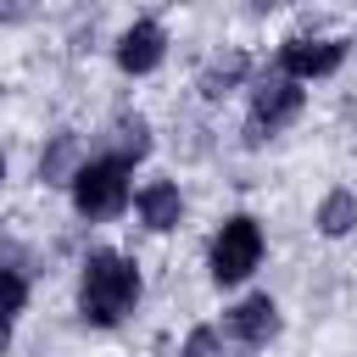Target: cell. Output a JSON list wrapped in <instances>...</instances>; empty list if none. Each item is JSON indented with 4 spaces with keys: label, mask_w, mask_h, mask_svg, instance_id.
<instances>
[{
    "label": "cell",
    "mask_w": 357,
    "mask_h": 357,
    "mask_svg": "<svg viewBox=\"0 0 357 357\" xmlns=\"http://www.w3.org/2000/svg\"><path fill=\"white\" fill-rule=\"evenodd\" d=\"M139 301V268L117 251H89L84 279H78V307L95 329H112L123 312H134Z\"/></svg>",
    "instance_id": "6da1fadb"
},
{
    "label": "cell",
    "mask_w": 357,
    "mask_h": 357,
    "mask_svg": "<svg viewBox=\"0 0 357 357\" xmlns=\"http://www.w3.org/2000/svg\"><path fill=\"white\" fill-rule=\"evenodd\" d=\"M73 206L84 218H117L128 206V162L123 156H95L73 173Z\"/></svg>",
    "instance_id": "7a4b0ae2"
},
{
    "label": "cell",
    "mask_w": 357,
    "mask_h": 357,
    "mask_svg": "<svg viewBox=\"0 0 357 357\" xmlns=\"http://www.w3.org/2000/svg\"><path fill=\"white\" fill-rule=\"evenodd\" d=\"M262 262V229L257 218H229L212 240V279L218 284H240L251 268Z\"/></svg>",
    "instance_id": "3957f363"
},
{
    "label": "cell",
    "mask_w": 357,
    "mask_h": 357,
    "mask_svg": "<svg viewBox=\"0 0 357 357\" xmlns=\"http://www.w3.org/2000/svg\"><path fill=\"white\" fill-rule=\"evenodd\" d=\"M296 112H301V84H296V78H268V84H257V95H251V139L284 128Z\"/></svg>",
    "instance_id": "277c9868"
},
{
    "label": "cell",
    "mask_w": 357,
    "mask_h": 357,
    "mask_svg": "<svg viewBox=\"0 0 357 357\" xmlns=\"http://www.w3.org/2000/svg\"><path fill=\"white\" fill-rule=\"evenodd\" d=\"M340 56H346L340 39H290V45L279 50L284 78H296V84H301V78H324V73H335Z\"/></svg>",
    "instance_id": "5b68a950"
},
{
    "label": "cell",
    "mask_w": 357,
    "mask_h": 357,
    "mask_svg": "<svg viewBox=\"0 0 357 357\" xmlns=\"http://www.w3.org/2000/svg\"><path fill=\"white\" fill-rule=\"evenodd\" d=\"M162 56H167V33L156 28V22H134V28H123V39H117V67L123 73H156L162 67Z\"/></svg>",
    "instance_id": "8992f818"
},
{
    "label": "cell",
    "mask_w": 357,
    "mask_h": 357,
    "mask_svg": "<svg viewBox=\"0 0 357 357\" xmlns=\"http://www.w3.org/2000/svg\"><path fill=\"white\" fill-rule=\"evenodd\" d=\"M229 329H234V335H240L245 346H268V340L279 335V307H273L268 296H245V301L234 307Z\"/></svg>",
    "instance_id": "52a82bcc"
},
{
    "label": "cell",
    "mask_w": 357,
    "mask_h": 357,
    "mask_svg": "<svg viewBox=\"0 0 357 357\" xmlns=\"http://www.w3.org/2000/svg\"><path fill=\"white\" fill-rule=\"evenodd\" d=\"M139 218H145V229H178V218H184L178 184H167V178L145 184V190H139Z\"/></svg>",
    "instance_id": "ba28073f"
},
{
    "label": "cell",
    "mask_w": 357,
    "mask_h": 357,
    "mask_svg": "<svg viewBox=\"0 0 357 357\" xmlns=\"http://www.w3.org/2000/svg\"><path fill=\"white\" fill-rule=\"evenodd\" d=\"M245 73H251V56L229 50V56H218V61H212V67L201 73V95H206V100H218V95H229V89H234V84H240Z\"/></svg>",
    "instance_id": "9c48e42d"
},
{
    "label": "cell",
    "mask_w": 357,
    "mask_h": 357,
    "mask_svg": "<svg viewBox=\"0 0 357 357\" xmlns=\"http://www.w3.org/2000/svg\"><path fill=\"white\" fill-rule=\"evenodd\" d=\"M318 229H324L329 240L351 234V229H357V195H351V190H329L324 206H318Z\"/></svg>",
    "instance_id": "30bf717a"
},
{
    "label": "cell",
    "mask_w": 357,
    "mask_h": 357,
    "mask_svg": "<svg viewBox=\"0 0 357 357\" xmlns=\"http://www.w3.org/2000/svg\"><path fill=\"white\" fill-rule=\"evenodd\" d=\"M151 151V128H145V117H117V156L123 162H139Z\"/></svg>",
    "instance_id": "8fae6325"
},
{
    "label": "cell",
    "mask_w": 357,
    "mask_h": 357,
    "mask_svg": "<svg viewBox=\"0 0 357 357\" xmlns=\"http://www.w3.org/2000/svg\"><path fill=\"white\" fill-rule=\"evenodd\" d=\"M22 301H28L22 273H17V268H0V324H11V318L22 312Z\"/></svg>",
    "instance_id": "7c38bea8"
},
{
    "label": "cell",
    "mask_w": 357,
    "mask_h": 357,
    "mask_svg": "<svg viewBox=\"0 0 357 357\" xmlns=\"http://www.w3.org/2000/svg\"><path fill=\"white\" fill-rule=\"evenodd\" d=\"M73 151H78V145H73V134H61V139L39 156V173H45V178H61V173H67V162H73Z\"/></svg>",
    "instance_id": "4fadbf2b"
},
{
    "label": "cell",
    "mask_w": 357,
    "mask_h": 357,
    "mask_svg": "<svg viewBox=\"0 0 357 357\" xmlns=\"http://www.w3.org/2000/svg\"><path fill=\"white\" fill-rule=\"evenodd\" d=\"M178 357H218V329H195Z\"/></svg>",
    "instance_id": "5bb4252c"
},
{
    "label": "cell",
    "mask_w": 357,
    "mask_h": 357,
    "mask_svg": "<svg viewBox=\"0 0 357 357\" xmlns=\"http://www.w3.org/2000/svg\"><path fill=\"white\" fill-rule=\"evenodd\" d=\"M0 178H6V156H0Z\"/></svg>",
    "instance_id": "9a60e30c"
}]
</instances>
